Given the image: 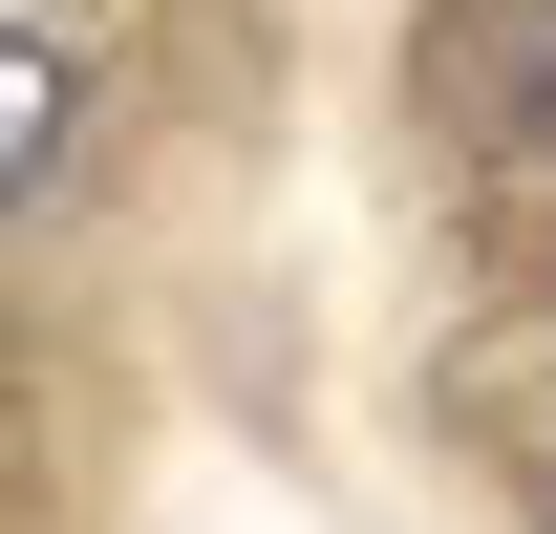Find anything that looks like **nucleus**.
<instances>
[{
	"label": "nucleus",
	"instance_id": "f257e3e1",
	"mask_svg": "<svg viewBox=\"0 0 556 534\" xmlns=\"http://www.w3.org/2000/svg\"><path fill=\"white\" fill-rule=\"evenodd\" d=\"M65 129H86L65 22H22V0H0V214H43V193H65Z\"/></svg>",
	"mask_w": 556,
	"mask_h": 534
},
{
	"label": "nucleus",
	"instance_id": "f03ea898",
	"mask_svg": "<svg viewBox=\"0 0 556 534\" xmlns=\"http://www.w3.org/2000/svg\"><path fill=\"white\" fill-rule=\"evenodd\" d=\"M514 150L556 171V0H514Z\"/></svg>",
	"mask_w": 556,
	"mask_h": 534
}]
</instances>
